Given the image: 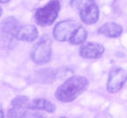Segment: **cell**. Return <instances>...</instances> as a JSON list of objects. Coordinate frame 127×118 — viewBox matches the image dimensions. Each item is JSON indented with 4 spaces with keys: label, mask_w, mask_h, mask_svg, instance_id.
Listing matches in <instances>:
<instances>
[{
    "label": "cell",
    "mask_w": 127,
    "mask_h": 118,
    "mask_svg": "<svg viewBox=\"0 0 127 118\" xmlns=\"http://www.w3.org/2000/svg\"><path fill=\"white\" fill-rule=\"evenodd\" d=\"M4 117V111H3V108L1 105H0V118H3Z\"/></svg>",
    "instance_id": "2e32d148"
},
{
    "label": "cell",
    "mask_w": 127,
    "mask_h": 118,
    "mask_svg": "<svg viewBox=\"0 0 127 118\" xmlns=\"http://www.w3.org/2000/svg\"><path fill=\"white\" fill-rule=\"evenodd\" d=\"M30 109L32 110H42L46 111L48 113H53L56 110V106L51 101L47 100L44 98H36L33 100H31V105H30Z\"/></svg>",
    "instance_id": "7c38bea8"
},
{
    "label": "cell",
    "mask_w": 127,
    "mask_h": 118,
    "mask_svg": "<svg viewBox=\"0 0 127 118\" xmlns=\"http://www.w3.org/2000/svg\"><path fill=\"white\" fill-rule=\"evenodd\" d=\"M78 26L79 25L78 23L72 20L61 21L58 23L54 27V38L59 42H68Z\"/></svg>",
    "instance_id": "8992f818"
},
{
    "label": "cell",
    "mask_w": 127,
    "mask_h": 118,
    "mask_svg": "<svg viewBox=\"0 0 127 118\" xmlns=\"http://www.w3.org/2000/svg\"><path fill=\"white\" fill-rule=\"evenodd\" d=\"M105 52V48L97 42H88L79 50V54L82 58L88 59H95L100 58Z\"/></svg>",
    "instance_id": "ba28073f"
},
{
    "label": "cell",
    "mask_w": 127,
    "mask_h": 118,
    "mask_svg": "<svg viewBox=\"0 0 127 118\" xmlns=\"http://www.w3.org/2000/svg\"><path fill=\"white\" fill-rule=\"evenodd\" d=\"M11 105L14 107H19V108H29L31 105V100L27 96H18L11 101Z\"/></svg>",
    "instance_id": "9a60e30c"
},
{
    "label": "cell",
    "mask_w": 127,
    "mask_h": 118,
    "mask_svg": "<svg viewBox=\"0 0 127 118\" xmlns=\"http://www.w3.org/2000/svg\"><path fill=\"white\" fill-rule=\"evenodd\" d=\"M19 26V21L14 16H8L1 23V38L3 44L6 46L7 49H11L15 44V41L17 40L15 34Z\"/></svg>",
    "instance_id": "277c9868"
},
{
    "label": "cell",
    "mask_w": 127,
    "mask_h": 118,
    "mask_svg": "<svg viewBox=\"0 0 127 118\" xmlns=\"http://www.w3.org/2000/svg\"><path fill=\"white\" fill-rule=\"evenodd\" d=\"M87 37H88V32H87L86 29L79 25L78 29L73 33V35L71 36V38L69 39L68 42H70V44L72 45L81 44V43H83L86 41Z\"/></svg>",
    "instance_id": "4fadbf2b"
},
{
    "label": "cell",
    "mask_w": 127,
    "mask_h": 118,
    "mask_svg": "<svg viewBox=\"0 0 127 118\" xmlns=\"http://www.w3.org/2000/svg\"><path fill=\"white\" fill-rule=\"evenodd\" d=\"M61 10L59 0H51L46 5L39 7L34 13V20L41 26H49L57 19Z\"/></svg>",
    "instance_id": "3957f363"
},
{
    "label": "cell",
    "mask_w": 127,
    "mask_h": 118,
    "mask_svg": "<svg viewBox=\"0 0 127 118\" xmlns=\"http://www.w3.org/2000/svg\"><path fill=\"white\" fill-rule=\"evenodd\" d=\"M2 14H3V10H2V8H1V6H0V16L2 15Z\"/></svg>",
    "instance_id": "ac0fdd59"
},
{
    "label": "cell",
    "mask_w": 127,
    "mask_h": 118,
    "mask_svg": "<svg viewBox=\"0 0 127 118\" xmlns=\"http://www.w3.org/2000/svg\"><path fill=\"white\" fill-rule=\"evenodd\" d=\"M10 0H0V4H5V3H8Z\"/></svg>",
    "instance_id": "e0dca14e"
},
{
    "label": "cell",
    "mask_w": 127,
    "mask_h": 118,
    "mask_svg": "<svg viewBox=\"0 0 127 118\" xmlns=\"http://www.w3.org/2000/svg\"><path fill=\"white\" fill-rule=\"evenodd\" d=\"M51 58V39L49 35H43L34 45L32 59L36 64H46Z\"/></svg>",
    "instance_id": "5b68a950"
},
{
    "label": "cell",
    "mask_w": 127,
    "mask_h": 118,
    "mask_svg": "<svg viewBox=\"0 0 127 118\" xmlns=\"http://www.w3.org/2000/svg\"><path fill=\"white\" fill-rule=\"evenodd\" d=\"M88 81L85 77L73 76L58 88L55 96L63 103H70L87 90Z\"/></svg>",
    "instance_id": "6da1fadb"
},
{
    "label": "cell",
    "mask_w": 127,
    "mask_h": 118,
    "mask_svg": "<svg viewBox=\"0 0 127 118\" xmlns=\"http://www.w3.org/2000/svg\"><path fill=\"white\" fill-rule=\"evenodd\" d=\"M70 5L79 13L86 25H94L99 19V9L94 0H70Z\"/></svg>",
    "instance_id": "7a4b0ae2"
},
{
    "label": "cell",
    "mask_w": 127,
    "mask_h": 118,
    "mask_svg": "<svg viewBox=\"0 0 127 118\" xmlns=\"http://www.w3.org/2000/svg\"><path fill=\"white\" fill-rule=\"evenodd\" d=\"M7 116L8 117H44L42 114L38 113L36 110L29 108H19L14 106L8 111Z\"/></svg>",
    "instance_id": "8fae6325"
},
{
    "label": "cell",
    "mask_w": 127,
    "mask_h": 118,
    "mask_svg": "<svg viewBox=\"0 0 127 118\" xmlns=\"http://www.w3.org/2000/svg\"><path fill=\"white\" fill-rule=\"evenodd\" d=\"M35 75H36L35 80L38 82H42V83L52 82L55 76H56V74L51 69H42V70L36 72Z\"/></svg>",
    "instance_id": "5bb4252c"
},
{
    "label": "cell",
    "mask_w": 127,
    "mask_h": 118,
    "mask_svg": "<svg viewBox=\"0 0 127 118\" xmlns=\"http://www.w3.org/2000/svg\"><path fill=\"white\" fill-rule=\"evenodd\" d=\"M38 30L32 25H20L17 29L16 37L17 40L22 42H33L38 38Z\"/></svg>",
    "instance_id": "9c48e42d"
},
{
    "label": "cell",
    "mask_w": 127,
    "mask_h": 118,
    "mask_svg": "<svg viewBox=\"0 0 127 118\" xmlns=\"http://www.w3.org/2000/svg\"><path fill=\"white\" fill-rule=\"evenodd\" d=\"M127 80V71L125 69L117 68L113 69L108 77L106 88L109 93H117L122 88Z\"/></svg>",
    "instance_id": "52a82bcc"
},
{
    "label": "cell",
    "mask_w": 127,
    "mask_h": 118,
    "mask_svg": "<svg viewBox=\"0 0 127 118\" xmlns=\"http://www.w3.org/2000/svg\"><path fill=\"white\" fill-rule=\"evenodd\" d=\"M98 32L108 38H118L123 33V27L116 23H107L99 28Z\"/></svg>",
    "instance_id": "30bf717a"
}]
</instances>
